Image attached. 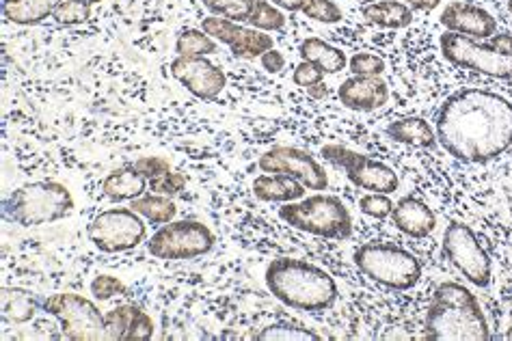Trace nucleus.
Returning a JSON list of instances; mask_svg holds the SVG:
<instances>
[{
	"label": "nucleus",
	"instance_id": "1",
	"mask_svg": "<svg viewBox=\"0 0 512 341\" xmlns=\"http://www.w3.org/2000/svg\"><path fill=\"white\" fill-rule=\"evenodd\" d=\"M437 141L467 165L500 158L512 145V104L491 91H456L437 115Z\"/></svg>",
	"mask_w": 512,
	"mask_h": 341
},
{
	"label": "nucleus",
	"instance_id": "2",
	"mask_svg": "<svg viewBox=\"0 0 512 341\" xmlns=\"http://www.w3.org/2000/svg\"><path fill=\"white\" fill-rule=\"evenodd\" d=\"M266 288L290 309L325 311L338 300V285L327 270L303 259L279 257L266 268Z\"/></svg>",
	"mask_w": 512,
	"mask_h": 341
},
{
	"label": "nucleus",
	"instance_id": "3",
	"mask_svg": "<svg viewBox=\"0 0 512 341\" xmlns=\"http://www.w3.org/2000/svg\"><path fill=\"white\" fill-rule=\"evenodd\" d=\"M426 337L433 341H489L491 331L478 298L465 285H437L426 316Z\"/></svg>",
	"mask_w": 512,
	"mask_h": 341
},
{
	"label": "nucleus",
	"instance_id": "4",
	"mask_svg": "<svg viewBox=\"0 0 512 341\" xmlns=\"http://www.w3.org/2000/svg\"><path fill=\"white\" fill-rule=\"evenodd\" d=\"M74 210L70 188L61 182H31L3 199V216L22 227H39L65 218Z\"/></svg>",
	"mask_w": 512,
	"mask_h": 341
},
{
	"label": "nucleus",
	"instance_id": "5",
	"mask_svg": "<svg viewBox=\"0 0 512 341\" xmlns=\"http://www.w3.org/2000/svg\"><path fill=\"white\" fill-rule=\"evenodd\" d=\"M279 218L290 227L327 240H346L353 236V214L335 195H314L284 203Z\"/></svg>",
	"mask_w": 512,
	"mask_h": 341
},
{
	"label": "nucleus",
	"instance_id": "6",
	"mask_svg": "<svg viewBox=\"0 0 512 341\" xmlns=\"http://www.w3.org/2000/svg\"><path fill=\"white\" fill-rule=\"evenodd\" d=\"M441 52L452 65L491 78H512V35H493L487 44L467 35L448 33L441 37Z\"/></svg>",
	"mask_w": 512,
	"mask_h": 341
},
{
	"label": "nucleus",
	"instance_id": "7",
	"mask_svg": "<svg viewBox=\"0 0 512 341\" xmlns=\"http://www.w3.org/2000/svg\"><path fill=\"white\" fill-rule=\"evenodd\" d=\"M355 266L389 290H411L422 279V264L394 244H363L355 251Z\"/></svg>",
	"mask_w": 512,
	"mask_h": 341
},
{
	"label": "nucleus",
	"instance_id": "8",
	"mask_svg": "<svg viewBox=\"0 0 512 341\" xmlns=\"http://www.w3.org/2000/svg\"><path fill=\"white\" fill-rule=\"evenodd\" d=\"M217 244V236L204 223L171 221L147 240V253L163 262H184L206 255Z\"/></svg>",
	"mask_w": 512,
	"mask_h": 341
},
{
	"label": "nucleus",
	"instance_id": "9",
	"mask_svg": "<svg viewBox=\"0 0 512 341\" xmlns=\"http://www.w3.org/2000/svg\"><path fill=\"white\" fill-rule=\"evenodd\" d=\"M42 309L48 313V316L59 320L61 331L67 339L72 341L106 339L104 316L96 307V303L85 296L72 294V292L52 294L44 300Z\"/></svg>",
	"mask_w": 512,
	"mask_h": 341
},
{
	"label": "nucleus",
	"instance_id": "10",
	"mask_svg": "<svg viewBox=\"0 0 512 341\" xmlns=\"http://www.w3.org/2000/svg\"><path fill=\"white\" fill-rule=\"evenodd\" d=\"M320 156L322 160L331 162L333 167L342 169L350 184H355L363 190H370V193L392 195L400 186L398 173L392 167L366 154L353 152V149H348L344 145H325L320 149Z\"/></svg>",
	"mask_w": 512,
	"mask_h": 341
},
{
	"label": "nucleus",
	"instance_id": "11",
	"mask_svg": "<svg viewBox=\"0 0 512 341\" xmlns=\"http://www.w3.org/2000/svg\"><path fill=\"white\" fill-rule=\"evenodd\" d=\"M87 236L102 253H126L145 242L147 227L132 208H111L93 218Z\"/></svg>",
	"mask_w": 512,
	"mask_h": 341
},
{
	"label": "nucleus",
	"instance_id": "12",
	"mask_svg": "<svg viewBox=\"0 0 512 341\" xmlns=\"http://www.w3.org/2000/svg\"><path fill=\"white\" fill-rule=\"evenodd\" d=\"M443 253L448 255L452 266L461 272V275L478 285V288H487L493 279V264L489 253L482 249L476 234L467 225L450 223L446 234H443Z\"/></svg>",
	"mask_w": 512,
	"mask_h": 341
},
{
	"label": "nucleus",
	"instance_id": "13",
	"mask_svg": "<svg viewBox=\"0 0 512 341\" xmlns=\"http://www.w3.org/2000/svg\"><path fill=\"white\" fill-rule=\"evenodd\" d=\"M262 173H284L309 190H327L329 177L320 162L299 147H271L258 160Z\"/></svg>",
	"mask_w": 512,
	"mask_h": 341
},
{
	"label": "nucleus",
	"instance_id": "14",
	"mask_svg": "<svg viewBox=\"0 0 512 341\" xmlns=\"http://www.w3.org/2000/svg\"><path fill=\"white\" fill-rule=\"evenodd\" d=\"M201 31H206L212 39L229 46L236 59H262V54L273 50L275 42L271 35L258 29H247V26H240V22H232L221 16H210L201 22Z\"/></svg>",
	"mask_w": 512,
	"mask_h": 341
},
{
	"label": "nucleus",
	"instance_id": "15",
	"mask_svg": "<svg viewBox=\"0 0 512 341\" xmlns=\"http://www.w3.org/2000/svg\"><path fill=\"white\" fill-rule=\"evenodd\" d=\"M171 76L199 100L219 98L227 87V76L206 57H178L169 65Z\"/></svg>",
	"mask_w": 512,
	"mask_h": 341
},
{
	"label": "nucleus",
	"instance_id": "16",
	"mask_svg": "<svg viewBox=\"0 0 512 341\" xmlns=\"http://www.w3.org/2000/svg\"><path fill=\"white\" fill-rule=\"evenodd\" d=\"M439 20L448 33L467 35L471 39H491L497 31V22L491 13L469 3H450Z\"/></svg>",
	"mask_w": 512,
	"mask_h": 341
},
{
	"label": "nucleus",
	"instance_id": "17",
	"mask_svg": "<svg viewBox=\"0 0 512 341\" xmlns=\"http://www.w3.org/2000/svg\"><path fill=\"white\" fill-rule=\"evenodd\" d=\"M338 98L350 111L370 113L389 102V87L381 76H353L340 85Z\"/></svg>",
	"mask_w": 512,
	"mask_h": 341
},
{
	"label": "nucleus",
	"instance_id": "18",
	"mask_svg": "<svg viewBox=\"0 0 512 341\" xmlns=\"http://www.w3.org/2000/svg\"><path fill=\"white\" fill-rule=\"evenodd\" d=\"M106 339L145 341L154 337V322L137 305H119L104 316Z\"/></svg>",
	"mask_w": 512,
	"mask_h": 341
},
{
	"label": "nucleus",
	"instance_id": "19",
	"mask_svg": "<svg viewBox=\"0 0 512 341\" xmlns=\"http://www.w3.org/2000/svg\"><path fill=\"white\" fill-rule=\"evenodd\" d=\"M394 225L409 238H426L437 229V216L417 197H402L392 212Z\"/></svg>",
	"mask_w": 512,
	"mask_h": 341
},
{
	"label": "nucleus",
	"instance_id": "20",
	"mask_svg": "<svg viewBox=\"0 0 512 341\" xmlns=\"http://www.w3.org/2000/svg\"><path fill=\"white\" fill-rule=\"evenodd\" d=\"M253 195L266 203H292L305 197V186L284 173H262L253 180Z\"/></svg>",
	"mask_w": 512,
	"mask_h": 341
},
{
	"label": "nucleus",
	"instance_id": "21",
	"mask_svg": "<svg viewBox=\"0 0 512 341\" xmlns=\"http://www.w3.org/2000/svg\"><path fill=\"white\" fill-rule=\"evenodd\" d=\"M147 186H150L147 177L134 165H126V167H119V169L111 171L109 175H106V180L102 182L104 195L111 201L139 199L141 195H145Z\"/></svg>",
	"mask_w": 512,
	"mask_h": 341
},
{
	"label": "nucleus",
	"instance_id": "22",
	"mask_svg": "<svg viewBox=\"0 0 512 341\" xmlns=\"http://www.w3.org/2000/svg\"><path fill=\"white\" fill-rule=\"evenodd\" d=\"M387 136L394 139L396 143H404L411 147H422V149H430L435 147L437 141V132L430 128V124L422 117H402L392 121L387 126Z\"/></svg>",
	"mask_w": 512,
	"mask_h": 341
},
{
	"label": "nucleus",
	"instance_id": "23",
	"mask_svg": "<svg viewBox=\"0 0 512 341\" xmlns=\"http://www.w3.org/2000/svg\"><path fill=\"white\" fill-rule=\"evenodd\" d=\"M63 0H3V16L18 26H31L55 16Z\"/></svg>",
	"mask_w": 512,
	"mask_h": 341
},
{
	"label": "nucleus",
	"instance_id": "24",
	"mask_svg": "<svg viewBox=\"0 0 512 341\" xmlns=\"http://www.w3.org/2000/svg\"><path fill=\"white\" fill-rule=\"evenodd\" d=\"M299 54L303 57V61L316 63L325 74H338V72L346 70V65H348L346 52L327 44V42H322L320 37L303 39L299 46Z\"/></svg>",
	"mask_w": 512,
	"mask_h": 341
},
{
	"label": "nucleus",
	"instance_id": "25",
	"mask_svg": "<svg viewBox=\"0 0 512 341\" xmlns=\"http://www.w3.org/2000/svg\"><path fill=\"white\" fill-rule=\"evenodd\" d=\"M363 20L383 29H407L413 22V9L398 0H379L363 9Z\"/></svg>",
	"mask_w": 512,
	"mask_h": 341
},
{
	"label": "nucleus",
	"instance_id": "26",
	"mask_svg": "<svg viewBox=\"0 0 512 341\" xmlns=\"http://www.w3.org/2000/svg\"><path fill=\"white\" fill-rule=\"evenodd\" d=\"M130 208L141 214L145 221H150L154 225H167L171 223L175 214H178V208H175V203L165 197V195H141L139 199H132L130 201Z\"/></svg>",
	"mask_w": 512,
	"mask_h": 341
},
{
	"label": "nucleus",
	"instance_id": "27",
	"mask_svg": "<svg viewBox=\"0 0 512 341\" xmlns=\"http://www.w3.org/2000/svg\"><path fill=\"white\" fill-rule=\"evenodd\" d=\"M175 52L178 57H208V54L219 52V44L206 31L184 29L175 42Z\"/></svg>",
	"mask_w": 512,
	"mask_h": 341
},
{
	"label": "nucleus",
	"instance_id": "28",
	"mask_svg": "<svg viewBox=\"0 0 512 341\" xmlns=\"http://www.w3.org/2000/svg\"><path fill=\"white\" fill-rule=\"evenodd\" d=\"M35 316V300L29 292L18 288H3V318L13 324H24Z\"/></svg>",
	"mask_w": 512,
	"mask_h": 341
},
{
	"label": "nucleus",
	"instance_id": "29",
	"mask_svg": "<svg viewBox=\"0 0 512 341\" xmlns=\"http://www.w3.org/2000/svg\"><path fill=\"white\" fill-rule=\"evenodd\" d=\"M253 29L264 31V33H275L286 29V16L284 11H279L273 3H266V0H255L251 16L247 20Z\"/></svg>",
	"mask_w": 512,
	"mask_h": 341
},
{
	"label": "nucleus",
	"instance_id": "30",
	"mask_svg": "<svg viewBox=\"0 0 512 341\" xmlns=\"http://www.w3.org/2000/svg\"><path fill=\"white\" fill-rule=\"evenodd\" d=\"M255 0H204V7L212 16H221L232 22H247Z\"/></svg>",
	"mask_w": 512,
	"mask_h": 341
},
{
	"label": "nucleus",
	"instance_id": "31",
	"mask_svg": "<svg viewBox=\"0 0 512 341\" xmlns=\"http://www.w3.org/2000/svg\"><path fill=\"white\" fill-rule=\"evenodd\" d=\"M260 341H320L322 337L309 329L294 324H271L260 331Z\"/></svg>",
	"mask_w": 512,
	"mask_h": 341
},
{
	"label": "nucleus",
	"instance_id": "32",
	"mask_svg": "<svg viewBox=\"0 0 512 341\" xmlns=\"http://www.w3.org/2000/svg\"><path fill=\"white\" fill-rule=\"evenodd\" d=\"M301 11L305 13V18L322 24H338L344 18L340 5L333 3V0H305Z\"/></svg>",
	"mask_w": 512,
	"mask_h": 341
},
{
	"label": "nucleus",
	"instance_id": "33",
	"mask_svg": "<svg viewBox=\"0 0 512 341\" xmlns=\"http://www.w3.org/2000/svg\"><path fill=\"white\" fill-rule=\"evenodd\" d=\"M91 9H93V3H89V0H63L52 18L65 26L83 24L91 18Z\"/></svg>",
	"mask_w": 512,
	"mask_h": 341
},
{
	"label": "nucleus",
	"instance_id": "34",
	"mask_svg": "<svg viewBox=\"0 0 512 341\" xmlns=\"http://www.w3.org/2000/svg\"><path fill=\"white\" fill-rule=\"evenodd\" d=\"M394 206L396 203L389 199V195H383V193H368L359 199L361 214H366L370 218H379V221L381 218L392 216Z\"/></svg>",
	"mask_w": 512,
	"mask_h": 341
},
{
	"label": "nucleus",
	"instance_id": "35",
	"mask_svg": "<svg viewBox=\"0 0 512 341\" xmlns=\"http://www.w3.org/2000/svg\"><path fill=\"white\" fill-rule=\"evenodd\" d=\"M348 65L355 76H381L385 72V61L374 52H357L348 59Z\"/></svg>",
	"mask_w": 512,
	"mask_h": 341
},
{
	"label": "nucleus",
	"instance_id": "36",
	"mask_svg": "<svg viewBox=\"0 0 512 341\" xmlns=\"http://www.w3.org/2000/svg\"><path fill=\"white\" fill-rule=\"evenodd\" d=\"M186 186V180L182 173H175V171H167L163 175L154 177L150 180V190L156 195H165V197H175L180 195Z\"/></svg>",
	"mask_w": 512,
	"mask_h": 341
},
{
	"label": "nucleus",
	"instance_id": "37",
	"mask_svg": "<svg viewBox=\"0 0 512 341\" xmlns=\"http://www.w3.org/2000/svg\"><path fill=\"white\" fill-rule=\"evenodd\" d=\"M91 294L98 300H111L113 296L126 294V285L121 283L117 277L111 275H100L91 281Z\"/></svg>",
	"mask_w": 512,
	"mask_h": 341
},
{
	"label": "nucleus",
	"instance_id": "38",
	"mask_svg": "<svg viewBox=\"0 0 512 341\" xmlns=\"http://www.w3.org/2000/svg\"><path fill=\"white\" fill-rule=\"evenodd\" d=\"M322 78H325V72H322L316 63H309V61H301L294 67V74H292L294 85H299L303 89L322 83Z\"/></svg>",
	"mask_w": 512,
	"mask_h": 341
},
{
	"label": "nucleus",
	"instance_id": "39",
	"mask_svg": "<svg viewBox=\"0 0 512 341\" xmlns=\"http://www.w3.org/2000/svg\"><path fill=\"white\" fill-rule=\"evenodd\" d=\"M134 167H137L145 177L147 182L154 180V177L163 175L167 171H171L169 162L165 158H158V156H147V158H139L137 162H134Z\"/></svg>",
	"mask_w": 512,
	"mask_h": 341
},
{
	"label": "nucleus",
	"instance_id": "40",
	"mask_svg": "<svg viewBox=\"0 0 512 341\" xmlns=\"http://www.w3.org/2000/svg\"><path fill=\"white\" fill-rule=\"evenodd\" d=\"M262 67L268 74H279L286 67V57L279 50H268L262 54Z\"/></svg>",
	"mask_w": 512,
	"mask_h": 341
},
{
	"label": "nucleus",
	"instance_id": "41",
	"mask_svg": "<svg viewBox=\"0 0 512 341\" xmlns=\"http://www.w3.org/2000/svg\"><path fill=\"white\" fill-rule=\"evenodd\" d=\"M409 7L413 11H424V13H430L433 9H437L441 5V0H407Z\"/></svg>",
	"mask_w": 512,
	"mask_h": 341
},
{
	"label": "nucleus",
	"instance_id": "42",
	"mask_svg": "<svg viewBox=\"0 0 512 341\" xmlns=\"http://www.w3.org/2000/svg\"><path fill=\"white\" fill-rule=\"evenodd\" d=\"M271 3L279 9H286V11H301L305 0H271Z\"/></svg>",
	"mask_w": 512,
	"mask_h": 341
},
{
	"label": "nucleus",
	"instance_id": "43",
	"mask_svg": "<svg viewBox=\"0 0 512 341\" xmlns=\"http://www.w3.org/2000/svg\"><path fill=\"white\" fill-rule=\"evenodd\" d=\"M305 91H307L309 95H312L314 100H325L327 95H329V89H327L325 83H318V85H314V87H307Z\"/></svg>",
	"mask_w": 512,
	"mask_h": 341
},
{
	"label": "nucleus",
	"instance_id": "44",
	"mask_svg": "<svg viewBox=\"0 0 512 341\" xmlns=\"http://www.w3.org/2000/svg\"><path fill=\"white\" fill-rule=\"evenodd\" d=\"M359 3H363V5H372V3H379V0H359Z\"/></svg>",
	"mask_w": 512,
	"mask_h": 341
},
{
	"label": "nucleus",
	"instance_id": "45",
	"mask_svg": "<svg viewBox=\"0 0 512 341\" xmlns=\"http://www.w3.org/2000/svg\"><path fill=\"white\" fill-rule=\"evenodd\" d=\"M508 11L512 13V0H508Z\"/></svg>",
	"mask_w": 512,
	"mask_h": 341
},
{
	"label": "nucleus",
	"instance_id": "46",
	"mask_svg": "<svg viewBox=\"0 0 512 341\" xmlns=\"http://www.w3.org/2000/svg\"><path fill=\"white\" fill-rule=\"evenodd\" d=\"M89 3H93V5H96V3H102V0H89Z\"/></svg>",
	"mask_w": 512,
	"mask_h": 341
}]
</instances>
